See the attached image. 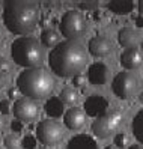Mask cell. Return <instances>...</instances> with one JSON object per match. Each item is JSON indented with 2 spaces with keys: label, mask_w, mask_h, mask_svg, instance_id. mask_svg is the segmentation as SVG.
Segmentation results:
<instances>
[{
  "label": "cell",
  "mask_w": 143,
  "mask_h": 149,
  "mask_svg": "<svg viewBox=\"0 0 143 149\" xmlns=\"http://www.w3.org/2000/svg\"><path fill=\"white\" fill-rule=\"evenodd\" d=\"M140 102H142V104H143V92H142V93H140Z\"/></svg>",
  "instance_id": "obj_37"
},
{
  "label": "cell",
  "mask_w": 143,
  "mask_h": 149,
  "mask_svg": "<svg viewBox=\"0 0 143 149\" xmlns=\"http://www.w3.org/2000/svg\"><path fill=\"white\" fill-rule=\"evenodd\" d=\"M36 137L42 145L54 146L63 137V130H62L59 122L53 119H44L36 127Z\"/></svg>",
  "instance_id": "obj_8"
},
{
  "label": "cell",
  "mask_w": 143,
  "mask_h": 149,
  "mask_svg": "<svg viewBox=\"0 0 143 149\" xmlns=\"http://www.w3.org/2000/svg\"><path fill=\"white\" fill-rule=\"evenodd\" d=\"M86 29V17L82 11L71 9L66 14H63L60 20V32L68 41H77V38L84 35Z\"/></svg>",
  "instance_id": "obj_5"
},
{
  "label": "cell",
  "mask_w": 143,
  "mask_h": 149,
  "mask_svg": "<svg viewBox=\"0 0 143 149\" xmlns=\"http://www.w3.org/2000/svg\"><path fill=\"white\" fill-rule=\"evenodd\" d=\"M38 104L35 102L30 98H20L17 100L12 111H14V116L17 120L20 122H32L35 118L38 116Z\"/></svg>",
  "instance_id": "obj_9"
},
{
  "label": "cell",
  "mask_w": 143,
  "mask_h": 149,
  "mask_svg": "<svg viewBox=\"0 0 143 149\" xmlns=\"http://www.w3.org/2000/svg\"><path fill=\"white\" fill-rule=\"evenodd\" d=\"M2 38H3V29L0 27V39H2Z\"/></svg>",
  "instance_id": "obj_35"
},
{
  "label": "cell",
  "mask_w": 143,
  "mask_h": 149,
  "mask_svg": "<svg viewBox=\"0 0 143 149\" xmlns=\"http://www.w3.org/2000/svg\"><path fill=\"white\" fill-rule=\"evenodd\" d=\"M21 146L24 149H35L36 148V139H35L33 136H30V134L24 136L23 140H21Z\"/></svg>",
  "instance_id": "obj_24"
},
{
  "label": "cell",
  "mask_w": 143,
  "mask_h": 149,
  "mask_svg": "<svg viewBox=\"0 0 143 149\" xmlns=\"http://www.w3.org/2000/svg\"><path fill=\"white\" fill-rule=\"evenodd\" d=\"M11 128H12V131H14V133H21V131H23V122H20V120H12V124H11Z\"/></svg>",
  "instance_id": "obj_29"
},
{
  "label": "cell",
  "mask_w": 143,
  "mask_h": 149,
  "mask_svg": "<svg viewBox=\"0 0 143 149\" xmlns=\"http://www.w3.org/2000/svg\"><path fill=\"white\" fill-rule=\"evenodd\" d=\"M143 57L139 48H128L123 50V53L121 54V65L125 69H136L142 66Z\"/></svg>",
  "instance_id": "obj_14"
},
{
  "label": "cell",
  "mask_w": 143,
  "mask_h": 149,
  "mask_svg": "<svg viewBox=\"0 0 143 149\" xmlns=\"http://www.w3.org/2000/svg\"><path fill=\"white\" fill-rule=\"evenodd\" d=\"M63 102L57 96H53L45 102V113L50 118H59L63 115Z\"/></svg>",
  "instance_id": "obj_18"
},
{
  "label": "cell",
  "mask_w": 143,
  "mask_h": 149,
  "mask_svg": "<svg viewBox=\"0 0 143 149\" xmlns=\"http://www.w3.org/2000/svg\"><path fill=\"white\" fill-rule=\"evenodd\" d=\"M11 110V101L9 100H2L0 101V111H2V115H8Z\"/></svg>",
  "instance_id": "obj_27"
},
{
  "label": "cell",
  "mask_w": 143,
  "mask_h": 149,
  "mask_svg": "<svg viewBox=\"0 0 143 149\" xmlns=\"http://www.w3.org/2000/svg\"><path fill=\"white\" fill-rule=\"evenodd\" d=\"M3 145L6 149H18L20 148V139L15 134H8L3 139Z\"/></svg>",
  "instance_id": "obj_22"
},
{
  "label": "cell",
  "mask_w": 143,
  "mask_h": 149,
  "mask_svg": "<svg viewBox=\"0 0 143 149\" xmlns=\"http://www.w3.org/2000/svg\"><path fill=\"white\" fill-rule=\"evenodd\" d=\"M133 133L134 137L137 139V142L143 145V110H140L136 118L133 119Z\"/></svg>",
  "instance_id": "obj_20"
},
{
  "label": "cell",
  "mask_w": 143,
  "mask_h": 149,
  "mask_svg": "<svg viewBox=\"0 0 143 149\" xmlns=\"http://www.w3.org/2000/svg\"><path fill=\"white\" fill-rule=\"evenodd\" d=\"M87 50H89V53L95 57H104V56L112 53L113 42L109 36H105V35H96V36L89 39Z\"/></svg>",
  "instance_id": "obj_10"
},
{
  "label": "cell",
  "mask_w": 143,
  "mask_h": 149,
  "mask_svg": "<svg viewBox=\"0 0 143 149\" xmlns=\"http://www.w3.org/2000/svg\"><path fill=\"white\" fill-rule=\"evenodd\" d=\"M3 128H5V120H3V118L0 116V133L3 131Z\"/></svg>",
  "instance_id": "obj_32"
},
{
  "label": "cell",
  "mask_w": 143,
  "mask_h": 149,
  "mask_svg": "<svg viewBox=\"0 0 143 149\" xmlns=\"http://www.w3.org/2000/svg\"><path fill=\"white\" fill-rule=\"evenodd\" d=\"M41 44L44 47H56L59 44V35L53 29H45L41 33Z\"/></svg>",
  "instance_id": "obj_19"
},
{
  "label": "cell",
  "mask_w": 143,
  "mask_h": 149,
  "mask_svg": "<svg viewBox=\"0 0 143 149\" xmlns=\"http://www.w3.org/2000/svg\"><path fill=\"white\" fill-rule=\"evenodd\" d=\"M66 149H98V145L93 140V137L86 136V134H80V136H75L69 140Z\"/></svg>",
  "instance_id": "obj_16"
},
{
  "label": "cell",
  "mask_w": 143,
  "mask_h": 149,
  "mask_svg": "<svg viewBox=\"0 0 143 149\" xmlns=\"http://www.w3.org/2000/svg\"><path fill=\"white\" fill-rule=\"evenodd\" d=\"M107 8L113 14L125 15V14H130L134 9V2H131V0H113V2L107 5Z\"/></svg>",
  "instance_id": "obj_17"
},
{
  "label": "cell",
  "mask_w": 143,
  "mask_h": 149,
  "mask_svg": "<svg viewBox=\"0 0 143 149\" xmlns=\"http://www.w3.org/2000/svg\"><path fill=\"white\" fill-rule=\"evenodd\" d=\"M112 91L113 93L121 100L133 98L139 91V80L137 77L131 74L130 71H122L114 75L112 81Z\"/></svg>",
  "instance_id": "obj_6"
},
{
  "label": "cell",
  "mask_w": 143,
  "mask_h": 149,
  "mask_svg": "<svg viewBox=\"0 0 143 149\" xmlns=\"http://www.w3.org/2000/svg\"><path fill=\"white\" fill-rule=\"evenodd\" d=\"M78 6L82 11H93L98 6V2H86V3H80Z\"/></svg>",
  "instance_id": "obj_28"
},
{
  "label": "cell",
  "mask_w": 143,
  "mask_h": 149,
  "mask_svg": "<svg viewBox=\"0 0 143 149\" xmlns=\"http://www.w3.org/2000/svg\"><path fill=\"white\" fill-rule=\"evenodd\" d=\"M53 77L44 68H29L17 77V89L30 100L45 98L53 89Z\"/></svg>",
  "instance_id": "obj_3"
},
{
  "label": "cell",
  "mask_w": 143,
  "mask_h": 149,
  "mask_svg": "<svg viewBox=\"0 0 143 149\" xmlns=\"http://www.w3.org/2000/svg\"><path fill=\"white\" fill-rule=\"evenodd\" d=\"M139 12L143 17V0H142V2H139Z\"/></svg>",
  "instance_id": "obj_33"
},
{
  "label": "cell",
  "mask_w": 143,
  "mask_h": 149,
  "mask_svg": "<svg viewBox=\"0 0 143 149\" xmlns=\"http://www.w3.org/2000/svg\"><path fill=\"white\" fill-rule=\"evenodd\" d=\"M142 50H143V41H142Z\"/></svg>",
  "instance_id": "obj_38"
},
{
  "label": "cell",
  "mask_w": 143,
  "mask_h": 149,
  "mask_svg": "<svg viewBox=\"0 0 143 149\" xmlns=\"http://www.w3.org/2000/svg\"><path fill=\"white\" fill-rule=\"evenodd\" d=\"M121 122H122V113L119 110H112L105 113L104 116L96 118L91 128L93 136H96L98 139H107L116 133Z\"/></svg>",
  "instance_id": "obj_7"
},
{
  "label": "cell",
  "mask_w": 143,
  "mask_h": 149,
  "mask_svg": "<svg viewBox=\"0 0 143 149\" xmlns=\"http://www.w3.org/2000/svg\"><path fill=\"white\" fill-rule=\"evenodd\" d=\"M11 62H8L6 59H0V75H6L11 71Z\"/></svg>",
  "instance_id": "obj_25"
},
{
  "label": "cell",
  "mask_w": 143,
  "mask_h": 149,
  "mask_svg": "<svg viewBox=\"0 0 143 149\" xmlns=\"http://www.w3.org/2000/svg\"><path fill=\"white\" fill-rule=\"evenodd\" d=\"M130 143V137L125 133H118L114 136V146H118V149H123L127 148Z\"/></svg>",
  "instance_id": "obj_23"
},
{
  "label": "cell",
  "mask_w": 143,
  "mask_h": 149,
  "mask_svg": "<svg viewBox=\"0 0 143 149\" xmlns=\"http://www.w3.org/2000/svg\"><path fill=\"white\" fill-rule=\"evenodd\" d=\"M87 62L86 50L78 41H62L50 51L48 65L59 77H75Z\"/></svg>",
  "instance_id": "obj_1"
},
{
  "label": "cell",
  "mask_w": 143,
  "mask_h": 149,
  "mask_svg": "<svg viewBox=\"0 0 143 149\" xmlns=\"http://www.w3.org/2000/svg\"><path fill=\"white\" fill-rule=\"evenodd\" d=\"M110 77V69L105 63L101 62H96L93 65L89 66V71H87V80L91 81L93 86H103L107 83Z\"/></svg>",
  "instance_id": "obj_12"
},
{
  "label": "cell",
  "mask_w": 143,
  "mask_h": 149,
  "mask_svg": "<svg viewBox=\"0 0 143 149\" xmlns=\"http://www.w3.org/2000/svg\"><path fill=\"white\" fill-rule=\"evenodd\" d=\"M73 84L77 86V87H83V86H86V77L82 75V74L75 75V77L73 78Z\"/></svg>",
  "instance_id": "obj_26"
},
{
  "label": "cell",
  "mask_w": 143,
  "mask_h": 149,
  "mask_svg": "<svg viewBox=\"0 0 143 149\" xmlns=\"http://www.w3.org/2000/svg\"><path fill=\"white\" fill-rule=\"evenodd\" d=\"M105 149H118V148H116V146H107Z\"/></svg>",
  "instance_id": "obj_36"
},
{
  "label": "cell",
  "mask_w": 143,
  "mask_h": 149,
  "mask_svg": "<svg viewBox=\"0 0 143 149\" xmlns=\"http://www.w3.org/2000/svg\"><path fill=\"white\" fill-rule=\"evenodd\" d=\"M128 149H143V146H142V145H133V146H130Z\"/></svg>",
  "instance_id": "obj_34"
},
{
  "label": "cell",
  "mask_w": 143,
  "mask_h": 149,
  "mask_svg": "<svg viewBox=\"0 0 143 149\" xmlns=\"http://www.w3.org/2000/svg\"><path fill=\"white\" fill-rule=\"evenodd\" d=\"M139 33L136 29L133 27H122L118 33V41L122 47L125 48H137V44H139Z\"/></svg>",
  "instance_id": "obj_15"
},
{
  "label": "cell",
  "mask_w": 143,
  "mask_h": 149,
  "mask_svg": "<svg viewBox=\"0 0 143 149\" xmlns=\"http://www.w3.org/2000/svg\"><path fill=\"white\" fill-rule=\"evenodd\" d=\"M84 113L82 109H78V107H73V109H69L65 111V115H63V122H65V125L66 128L69 130H80L83 125H84Z\"/></svg>",
  "instance_id": "obj_13"
},
{
  "label": "cell",
  "mask_w": 143,
  "mask_h": 149,
  "mask_svg": "<svg viewBox=\"0 0 143 149\" xmlns=\"http://www.w3.org/2000/svg\"><path fill=\"white\" fill-rule=\"evenodd\" d=\"M134 23H136L137 27H142L143 29V17L142 15H134Z\"/></svg>",
  "instance_id": "obj_31"
},
{
  "label": "cell",
  "mask_w": 143,
  "mask_h": 149,
  "mask_svg": "<svg viewBox=\"0 0 143 149\" xmlns=\"http://www.w3.org/2000/svg\"><path fill=\"white\" fill-rule=\"evenodd\" d=\"M20 96V91L18 89H9L8 91V98H9V101L11 100H17Z\"/></svg>",
  "instance_id": "obj_30"
},
{
  "label": "cell",
  "mask_w": 143,
  "mask_h": 149,
  "mask_svg": "<svg viewBox=\"0 0 143 149\" xmlns=\"http://www.w3.org/2000/svg\"><path fill=\"white\" fill-rule=\"evenodd\" d=\"M11 54L17 65L29 68H39L44 60V50L41 42L27 35V36L17 38L11 45Z\"/></svg>",
  "instance_id": "obj_4"
},
{
  "label": "cell",
  "mask_w": 143,
  "mask_h": 149,
  "mask_svg": "<svg viewBox=\"0 0 143 149\" xmlns=\"http://www.w3.org/2000/svg\"><path fill=\"white\" fill-rule=\"evenodd\" d=\"M84 110H86V115L92 116V118L104 116L105 113H109L107 111L109 110V101L101 95L89 96V98L84 101Z\"/></svg>",
  "instance_id": "obj_11"
},
{
  "label": "cell",
  "mask_w": 143,
  "mask_h": 149,
  "mask_svg": "<svg viewBox=\"0 0 143 149\" xmlns=\"http://www.w3.org/2000/svg\"><path fill=\"white\" fill-rule=\"evenodd\" d=\"M59 98L62 100V102H63V104L73 106V104H75L77 100H78V93H77V91L74 89V87H65V89L60 92Z\"/></svg>",
  "instance_id": "obj_21"
},
{
  "label": "cell",
  "mask_w": 143,
  "mask_h": 149,
  "mask_svg": "<svg viewBox=\"0 0 143 149\" xmlns=\"http://www.w3.org/2000/svg\"><path fill=\"white\" fill-rule=\"evenodd\" d=\"M3 23L11 33L27 36L39 21V6L27 0H12L3 3Z\"/></svg>",
  "instance_id": "obj_2"
}]
</instances>
